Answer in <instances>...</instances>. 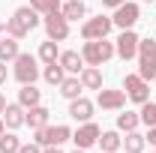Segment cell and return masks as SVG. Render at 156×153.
<instances>
[{
  "mask_svg": "<svg viewBox=\"0 0 156 153\" xmlns=\"http://www.w3.org/2000/svg\"><path fill=\"white\" fill-rule=\"evenodd\" d=\"M39 24V12L33 9V6H18L15 12H12V18L6 21V33L15 39H24L30 36V30H36Z\"/></svg>",
  "mask_w": 156,
  "mask_h": 153,
  "instance_id": "6da1fadb",
  "label": "cell"
},
{
  "mask_svg": "<svg viewBox=\"0 0 156 153\" xmlns=\"http://www.w3.org/2000/svg\"><path fill=\"white\" fill-rule=\"evenodd\" d=\"M114 54H117L114 42H108V39H87L84 48H81V57H84L87 66H102V63H108Z\"/></svg>",
  "mask_w": 156,
  "mask_h": 153,
  "instance_id": "7a4b0ae2",
  "label": "cell"
},
{
  "mask_svg": "<svg viewBox=\"0 0 156 153\" xmlns=\"http://www.w3.org/2000/svg\"><path fill=\"white\" fill-rule=\"evenodd\" d=\"M138 75L144 81L156 78V42L153 39H141L138 42Z\"/></svg>",
  "mask_w": 156,
  "mask_h": 153,
  "instance_id": "3957f363",
  "label": "cell"
},
{
  "mask_svg": "<svg viewBox=\"0 0 156 153\" xmlns=\"http://www.w3.org/2000/svg\"><path fill=\"white\" fill-rule=\"evenodd\" d=\"M12 63H15V69H12L15 81H21V84H33V81L39 78V66H36V57H33V54H18Z\"/></svg>",
  "mask_w": 156,
  "mask_h": 153,
  "instance_id": "277c9868",
  "label": "cell"
},
{
  "mask_svg": "<svg viewBox=\"0 0 156 153\" xmlns=\"http://www.w3.org/2000/svg\"><path fill=\"white\" fill-rule=\"evenodd\" d=\"M72 138V129L69 126H42L36 129V144L39 147H51V144H63V141H69Z\"/></svg>",
  "mask_w": 156,
  "mask_h": 153,
  "instance_id": "5b68a950",
  "label": "cell"
},
{
  "mask_svg": "<svg viewBox=\"0 0 156 153\" xmlns=\"http://www.w3.org/2000/svg\"><path fill=\"white\" fill-rule=\"evenodd\" d=\"M123 90H126V99H132L138 105H144V102L150 99V84L141 75H126L123 78Z\"/></svg>",
  "mask_w": 156,
  "mask_h": 153,
  "instance_id": "8992f818",
  "label": "cell"
},
{
  "mask_svg": "<svg viewBox=\"0 0 156 153\" xmlns=\"http://www.w3.org/2000/svg\"><path fill=\"white\" fill-rule=\"evenodd\" d=\"M42 24H45L48 39H54V42H63V39L69 36V21L63 18V12H48Z\"/></svg>",
  "mask_w": 156,
  "mask_h": 153,
  "instance_id": "52a82bcc",
  "label": "cell"
},
{
  "mask_svg": "<svg viewBox=\"0 0 156 153\" xmlns=\"http://www.w3.org/2000/svg\"><path fill=\"white\" fill-rule=\"evenodd\" d=\"M138 18H141L138 3H129V0H126V3H120V6L114 9V18H111V21H114L120 30H132V24H135Z\"/></svg>",
  "mask_w": 156,
  "mask_h": 153,
  "instance_id": "ba28073f",
  "label": "cell"
},
{
  "mask_svg": "<svg viewBox=\"0 0 156 153\" xmlns=\"http://www.w3.org/2000/svg\"><path fill=\"white\" fill-rule=\"evenodd\" d=\"M111 27H114V21L105 18V15H99V18H87V21H84V27H81V36H84V39H105Z\"/></svg>",
  "mask_w": 156,
  "mask_h": 153,
  "instance_id": "9c48e42d",
  "label": "cell"
},
{
  "mask_svg": "<svg viewBox=\"0 0 156 153\" xmlns=\"http://www.w3.org/2000/svg\"><path fill=\"white\" fill-rule=\"evenodd\" d=\"M138 42L141 39L132 33V30H123L120 36H117V45H114V51H117V57H123V60H132L138 57Z\"/></svg>",
  "mask_w": 156,
  "mask_h": 153,
  "instance_id": "30bf717a",
  "label": "cell"
},
{
  "mask_svg": "<svg viewBox=\"0 0 156 153\" xmlns=\"http://www.w3.org/2000/svg\"><path fill=\"white\" fill-rule=\"evenodd\" d=\"M99 135H102V129H99L96 123H90V120H87L78 132H72V141H75V147L87 150V147H93V144L99 141Z\"/></svg>",
  "mask_w": 156,
  "mask_h": 153,
  "instance_id": "8fae6325",
  "label": "cell"
},
{
  "mask_svg": "<svg viewBox=\"0 0 156 153\" xmlns=\"http://www.w3.org/2000/svg\"><path fill=\"white\" fill-rule=\"evenodd\" d=\"M96 105L105 108V111H120L126 105V90H99Z\"/></svg>",
  "mask_w": 156,
  "mask_h": 153,
  "instance_id": "7c38bea8",
  "label": "cell"
},
{
  "mask_svg": "<svg viewBox=\"0 0 156 153\" xmlns=\"http://www.w3.org/2000/svg\"><path fill=\"white\" fill-rule=\"evenodd\" d=\"M69 117L78 120V123H87V120L93 117V102H90V99H84V96L69 99Z\"/></svg>",
  "mask_w": 156,
  "mask_h": 153,
  "instance_id": "4fadbf2b",
  "label": "cell"
},
{
  "mask_svg": "<svg viewBox=\"0 0 156 153\" xmlns=\"http://www.w3.org/2000/svg\"><path fill=\"white\" fill-rule=\"evenodd\" d=\"M3 123L9 126V129H18V126H24V117H27V108L21 105V102H9L6 105V111H3Z\"/></svg>",
  "mask_w": 156,
  "mask_h": 153,
  "instance_id": "5bb4252c",
  "label": "cell"
},
{
  "mask_svg": "<svg viewBox=\"0 0 156 153\" xmlns=\"http://www.w3.org/2000/svg\"><path fill=\"white\" fill-rule=\"evenodd\" d=\"M57 63L69 72V75H78V72L84 69V57H81L78 51H63V54L57 57Z\"/></svg>",
  "mask_w": 156,
  "mask_h": 153,
  "instance_id": "9a60e30c",
  "label": "cell"
},
{
  "mask_svg": "<svg viewBox=\"0 0 156 153\" xmlns=\"http://www.w3.org/2000/svg\"><path fill=\"white\" fill-rule=\"evenodd\" d=\"M24 123H27L30 129H42V126H48V108H42V105H33V108H27V117H24Z\"/></svg>",
  "mask_w": 156,
  "mask_h": 153,
  "instance_id": "2e32d148",
  "label": "cell"
},
{
  "mask_svg": "<svg viewBox=\"0 0 156 153\" xmlns=\"http://www.w3.org/2000/svg\"><path fill=\"white\" fill-rule=\"evenodd\" d=\"M84 90V84H81V78L78 75H66L60 81V96H66V99H78Z\"/></svg>",
  "mask_w": 156,
  "mask_h": 153,
  "instance_id": "e0dca14e",
  "label": "cell"
},
{
  "mask_svg": "<svg viewBox=\"0 0 156 153\" xmlns=\"http://www.w3.org/2000/svg\"><path fill=\"white\" fill-rule=\"evenodd\" d=\"M81 84L87 87V90H102V72H99V66H87V69H81Z\"/></svg>",
  "mask_w": 156,
  "mask_h": 153,
  "instance_id": "ac0fdd59",
  "label": "cell"
},
{
  "mask_svg": "<svg viewBox=\"0 0 156 153\" xmlns=\"http://www.w3.org/2000/svg\"><path fill=\"white\" fill-rule=\"evenodd\" d=\"M60 12H63V18H66V21H78V18L87 15V6H84V0H69V3L60 6Z\"/></svg>",
  "mask_w": 156,
  "mask_h": 153,
  "instance_id": "d6986e66",
  "label": "cell"
},
{
  "mask_svg": "<svg viewBox=\"0 0 156 153\" xmlns=\"http://www.w3.org/2000/svg\"><path fill=\"white\" fill-rule=\"evenodd\" d=\"M39 99H42V93H39L33 84H21V90H18V102L24 105V108H33V105H39Z\"/></svg>",
  "mask_w": 156,
  "mask_h": 153,
  "instance_id": "ffe728a7",
  "label": "cell"
},
{
  "mask_svg": "<svg viewBox=\"0 0 156 153\" xmlns=\"http://www.w3.org/2000/svg\"><path fill=\"white\" fill-rule=\"evenodd\" d=\"M21 51H18V39L15 36H6V39H0V60L3 63H9V60H15Z\"/></svg>",
  "mask_w": 156,
  "mask_h": 153,
  "instance_id": "44dd1931",
  "label": "cell"
},
{
  "mask_svg": "<svg viewBox=\"0 0 156 153\" xmlns=\"http://www.w3.org/2000/svg\"><path fill=\"white\" fill-rule=\"evenodd\" d=\"M99 147H102V153H114V150L123 147V138L117 132H102L99 135Z\"/></svg>",
  "mask_w": 156,
  "mask_h": 153,
  "instance_id": "7402d4cb",
  "label": "cell"
},
{
  "mask_svg": "<svg viewBox=\"0 0 156 153\" xmlns=\"http://www.w3.org/2000/svg\"><path fill=\"white\" fill-rule=\"evenodd\" d=\"M57 57H60V51H57V42L54 39H48V42L39 45V60L42 63H57Z\"/></svg>",
  "mask_w": 156,
  "mask_h": 153,
  "instance_id": "603a6c76",
  "label": "cell"
},
{
  "mask_svg": "<svg viewBox=\"0 0 156 153\" xmlns=\"http://www.w3.org/2000/svg\"><path fill=\"white\" fill-rule=\"evenodd\" d=\"M138 123H141V117H138L135 111H123V114H117V129H123V132L138 129Z\"/></svg>",
  "mask_w": 156,
  "mask_h": 153,
  "instance_id": "cb8c5ba5",
  "label": "cell"
},
{
  "mask_svg": "<svg viewBox=\"0 0 156 153\" xmlns=\"http://www.w3.org/2000/svg\"><path fill=\"white\" fill-rule=\"evenodd\" d=\"M42 75H45L48 84H57V87H60V81L66 78V69H63L60 63H45V72H42Z\"/></svg>",
  "mask_w": 156,
  "mask_h": 153,
  "instance_id": "d4e9b609",
  "label": "cell"
},
{
  "mask_svg": "<svg viewBox=\"0 0 156 153\" xmlns=\"http://www.w3.org/2000/svg\"><path fill=\"white\" fill-rule=\"evenodd\" d=\"M18 147H21V141H18L15 132H3L0 135V153H18Z\"/></svg>",
  "mask_w": 156,
  "mask_h": 153,
  "instance_id": "484cf974",
  "label": "cell"
},
{
  "mask_svg": "<svg viewBox=\"0 0 156 153\" xmlns=\"http://www.w3.org/2000/svg\"><path fill=\"white\" fill-rule=\"evenodd\" d=\"M123 147H126V153H141V150H144V135H138L135 129H132V132H126Z\"/></svg>",
  "mask_w": 156,
  "mask_h": 153,
  "instance_id": "4316f807",
  "label": "cell"
},
{
  "mask_svg": "<svg viewBox=\"0 0 156 153\" xmlns=\"http://www.w3.org/2000/svg\"><path fill=\"white\" fill-rule=\"evenodd\" d=\"M30 6L36 9L39 15H48V12H60V0H30Z\"/></svg>",
  "mask_w": 156,
  "mask_h": 153,
  "instance_id": "83f0119b",
  "label": "cell"
},
{
  "mask_svg": "<svg viewBox=\"0 0 156 153\" xmlns=\"http://www.w3.org/2000/svg\"><path fill=\"white\" fill-rule=\"evenodd\" d=\"M138 117H141V123H147V126H156V105L150 102V99L141 105V114H138Z\"/></svg>",
  "mask_w": 156,
  "mask_h": 153,
  "instance_id": "f1b7e54d",
  "label": "cell"
},
{
  "mask_svg": "<svg viewBox=\"0 0 156 153\" xmlns=\"http://www.w3.org/2000/svg\"><path fill=\"white\" fill-rule=\"evenodd\" d=\"M18 153H42V147H39L36 141H33V144H21V147H18Z\"/></svg>",
  "mask_w": 156,
  "mask_h": 153,
  "instance_id": "f546056e",
  "label": "cell"
},
{
  "mask_svg": "<svg viewBox=\"0 0 156 153\" xmlns=\"http://www.w3.org/2000/svg\"><path fill=\"white\" fill-rule=\"evenodd\" d=\"M6 78H9V72H6V63L0 60V84H6Z\"/></svg>",
  "mask_w": 156,
  "mask_h": 153,
  "instance_id": "4dcf8cb0",
  "label": "cell"
},
{
  "mask_svg": "<svg viewBox=\"0 0 156 153\" xmlns=\"http://www.w3.org/2000/svg\"><path fill=\"white\" fill-rule=\"evenodd\" d=\"M120 3H126V0H102V6H108V9H117Z\"/></svg>",
  "mask_w": 156,
  "mask_h": 153,
  "instance_id": "1f68e13d",
  "label": "cell"
},
{
  "mask_svg": "<svg viewBox=\"0 0 156 153\" xmlns=\"http://www.w3.org/2000/svg\"><path fill=\"white\" fill-rule=\"evenodd\" d=\"M144 141H150V144H156V126H150V132H147V138Z\"/></svg>",
  "mask_w": 156,
  "mask_h": 153,
  "instance_id": "d6a6232c",
  "label": "cell"
},
{
  "mask_svg": "<svg viewBox=\"0 0 156 153\" xmlns=\"http://www.w3.org/2000/svg\"><path fill=\"white\" fill-rule=\"evenodd\" d=\"M42 153H63V150H60V144H51V147H45Z\"/></svg>",
  "mask_w": 156,
  "mask_h": 153,
  "instance_id": "836d02e7",
  "label": "cell"
},
{
  "mask_svg": "<svg viewBox=\"0 0 156 153\" xmlns=\"http://www.w3.org/2000/svg\"><path fill=\"white\" fill-rule=\"evenodd\" d=\"M6 105H9V102H6V96L0 93V114H3V111H6Z\"/></svg>",
  "mask_w": 156,
  "mask_h": 153,
  "instance_id": "e575fe53",
  "label": "cell"
},
{
  "mask_svg": "<svg viewBox=\"0 0 156 153\" xmlns=\"http://www.w3.org/2000/svg\"><path fill=\"white\" fill-rule=\"evenodd\" d=\"M6 132V123H3V117H0V135Z\"/></svg>",
  "mask_w": 156,
  "mask_h": 153,
  "instance_id": "d590c367",
  "label": "cell"
},
{
  "mask_svg": "<svg viewBox=\"0 0 156 153\" xmlns=\"http://www.w3.org/2000/svg\"><path fill=\"white\" fill-rule=\"evenodd\" d=\"M75 153H87V150H81V147H75Z\"/></svg>",
  "mask_w": 156,
  "mask_h": 153,
  "instance_id": "8d00e7d4",
  "label": "cell"
},
{
  "mask_svg": "<svg viewBox=\"0 0 156 153\" xmlns=\"http://www.w3.org/2000/svg\"><path fill=\"white\" fill-rule=\"evenodd\" d=\"M144 3H153V0H144Z\"/></svg>",
  "mask_w": 156,
  "mask_h": 153,
  "instance_id": "74e56055",
  "label": "cell"
},
{
  "mask_svg": "<svg viewBox=\"0 0 156 153\" xmlns=\"http://www.w3.org/2000/svg\"><path fill=\"white\" fill-rule=\"evenodd\" d=\"M3 27H6V24H0V30H3Z\"/></svg>",
  "mask_w": 156,
  "mask_h": 153,
  "instance_id": "f35d334b",
  "label": "cell"
},
{
  "mask_svg": "<svg viewBox=\"0 0 156 153\" xmlns=\"http://www.w3.org/2000/svg\"><path fill=\"white\" fill-rule=\"evenodd\" d=\"M123 153H126V150H123Z\"/></svg>",
  "mask_w": 156,
  "mask_h": 153,
  "instance_id": "ab89813d",
  "label": "cell"
}]
</instances>
